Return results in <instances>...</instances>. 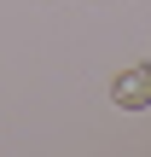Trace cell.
<instances>
[{"instance_id": "obj_1", "label": "cell", "mask_w": 151, "mask_h": 157, "mask_svg": "<svg viewBox=\"0 0 151 157\" xmlns=\"http://www.w3.org/2000/svg\"><path fill=\"white\" fill-rule=\"evenodd\" d=\"M111 99H116V111H151V64H128L111 82Z\"/></svg>"}]
</instances>
